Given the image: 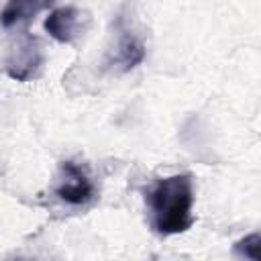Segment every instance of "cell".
I'll list each match as a JSON object with an SVG mask.
<instances>
[{"instance_id":"obj_1","label":"cell","mask_w":261,"mask_h":261,"mask_svg":"<svg viewBox=\"0 0 261 261\" xmlns=\"http://www.w3.org/2000/svg\"><path fill=\"white\" fill-rule=\"evenodd\" d=\"M151 228L161 237L181 234L196 222L194 218V179L190 173L159 177L145 192Z\"/></svg>"},{"instance_id":"obj_3","label":"cell","mask_w":261,"mask_h":261,"mask_svg":"<svg viewBox=\"0 0 261 261\" xmlns=\"http://www.w3.org/2000/svg\"><path fill=\"white\" fill-rule=\"evenodd\" d=\"M45 67V51L41 41L22 31L18 37L12 39V43L6 47V53L2 57V71L14 80V82H31L41 75Z\"/></svg>"},{"instance_id":"obj_6","label":"cell","mask_w":261,"mask_h":261,"mask_svg":"<svg viewBox=\"0 0 261 261\" xmlns=\"http://www.w3.org/2000/svg\"><path fill=\"white\" fill-rule=\"evenodd\" d=\"M51 8V2H37V0H20V2H8L0 10V27L2 29H14L20 24H27L33 20L41 10Z\"/></svg>"},{"instance_id":"obj_7","label":"cell","mask_w":261,"mask_h":261,"mask_svg":"<svg viewBox=\"0 0 261 261\" xmlns=\"http://www.w3.org/2000/svg\"><path fill=\"white\" fill-rule=\"evenodd\" d=\"M259 232H251L234 243L232 253L239 261H259Z\"/></svg>"},{"instance_id":"obj_4","label":"cell","mask_w":261,"mask_h":261,"mask_svg":"<svg viewBox=\"0 0 261 261\" xmlns=\"http://www.w3.org/2000/svg\"><path fill=\"white\" fill-rule=\"evenodd\" d=\"M90 16L77 6H57L49 10L45 18V31L49 37H53L57 43L71 45L75 43L88 29Z\"/></svg>"},{"instance_id":"obj_2","label":"cell","mask_w":261,"mask_h":261,"mask_svg":"<svg viewBox=\"0 0 261 261\" xmlns=\"http://www.w3.org/2000/svg\"><path fill=\"white\" fill-rule=\"evenodd\" d=\"M51 194L57 202L73 210H86L98 200V188L90 171L71 159L59 163Z\"/></svg>"},{"instance_id":"obj_5","label":"cell","mask_w":261,"mask_h":261,"mask_svg":"<svg viewBox=\"0 0 261 261\" xmlns=\"http://www.w3.org/2000/svg\"><path fill=\"white\" fill-rule=\"evenodd\" d=\"M143 59H145V43H143V39L130 27H126L122 20H118L116 39H114L112 49L108 51L106 65L112 67V69H118V71H130Z\"/></svg>"},{"instance_id":"obj_8","label":"cell","mask_w":261,"mask_h":261,"mask_svg":"<svg viewBox=\"0 0 261 261\" xmlns=\"http://www.w3.org/2000/svg\"><path fill=\"white\" fill-rule=\"evenodd\" d=\"M14 261H22V259H14Z\"/></svg>"}]
</instances>
